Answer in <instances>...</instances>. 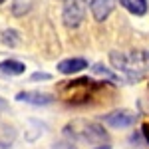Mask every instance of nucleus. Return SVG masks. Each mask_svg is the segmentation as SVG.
<instances>
[{"label":"nucleus","mask_w":149,"mask_h":149,"mask_svg":"<svg viewBox=\"0 0 149 149\" xmlns=\"http://www.w3.org/2000/svg\"><path fill=\"white\" fill-rule=\"evenodd\" d=\"M2 42L8 44V46H14V44H18V34H16L14 30H6V32L2 34Z\"/></svg>","instance_id":"9d476101"},{"label":"nucleus","mask_w":149,"mask_h":149,"mask_svg":"<svg viewBox=\"0 0 149 149\" xmlns=\"http://www.w3.org/2000/svg\"><path fill=\"white\" fill-rule=\"evenodd\" d=\"M62 16H64V24L68 28L80 26L86 16V0H66Z\"/></svg>","instance_id":"7ed1b4c3"},{"label":"nucleus","mask_w":149,"mask_h":149,"mask_svg":"<svg viewBox=\"0 0 149 149\" xmlns=\"http://www.w3.org/2000/svg\"><path fill=\"white\" fill-rule=\"evenodd\" d=\"M2 2H4V0H0V4H2Z\"/></svg>","instance_id":"dca6fc26"},{"label":"nucleus","mask_w":149,"mask_h":149,"mask_svg":"<svg viewBox=\"0 0 149 149\" xmlns=\"http://www.w3.org/2000/svg\"><path fill=\"white\" fill-rule=\"evenodd\" d=\"M18 102H26L32 103V105H48V103L54 102V95L50 93H40V92H20L16 95Z\"/></svg>","instance_id":"423d86ee"},{"label":"nucleus","mask_w":149,"mask_h":149,"mask_svg":"<svg viewBox=\"0 0 149 149\" xmlns=\"http://www.w3.org/2000/svg\"><path fill=\"white\" fill-rule=\"evenodd\" d=\"M97 149H109V145L105 143V145H100V147H97Z\"/></svg>","instance_id":"4468645a"},{"label":"nucleus","mask_w":149,"mask_h":149,"mask_svg":"<svg viewBox=\"0 0 149 149\" xmlns=\"http://www.w3.org/2000/svg\"><path fill=\"white\" fill-rule=\"evenodd\" d=\"M119 4L135 16H143L147 12V0H119Z\"/></svg>","instance_id":"1a4fd4ad"},{"label":"nucleus","mask_w":149,"mask_h":149,"mask_svg":"<svg viewBox=\"0 0 149 149\" xmlns=\"http://www.w3.org/2000/svg\"><path fill=\"white\" fill-rule=\"evenodd\" d=\"M32 80H50V74H40V72H36V74H32Z\"/></svg>","instance_id":"f8f14e48"},{"label":"nucleus","mask_w":149,"mask_h":149,"mask_svg":"<svg viewBox=\"0 0 149 149\" xmlns=\"http://www.w3.org/2000/svg\"><path fill=\"white\" fill-rule=\"evenodd\" d=\"M93 72H95V74H102V76H105V78H109V80H117V78H115V74H111L109 70H105L103 66H100V64H97V66H93Z\"/></svg>","instance_id":"9b49d317"},{"label":"nucleus","mask_w":149,"mask_h":149,"mask_svg":"<svg viewBox=\"0 0 149 149\" xmlns=\"http://www.w3.org/2000/svg\"><path fill=\"white\" fill-rule=\"evenodd\" d=\"M135 119H137V115L129 109H115L111 113L103 115V121L109 127H129L135 123Z\"/></svg>","instance_id":"20e7f679"},{"label":"nucleus","mask_w":149,"mask_h":149,"mask_svg":"<svg viewBox=\"0 0 149 149\" xmlns=\"http://www.w3.org/2000/svg\"><path fill=\"white\" fill-rule=\"evenodd\" d=\"M24 70H26V66L18 60H4L0 64V74H4V76H20V74H24Z\"/></svg>","instance_id":"6e6552de"},{"label":"nucleus","mask_w":149,"mask_h":149,"mask_svg":"<svg viewBox=\"0 0 149 149\" xmlns=\"http://www.w3.org/2000/svg\"><path fill=\"white\" fill-rule=\"evenodd\" d=\"M64 135L68 139H72L74 143H93V145H100V143H107L109 135L102 125L88 121V119H74L72 123L64 127Z\"/></svg>","instance_id":"f03ea898"},{"label":"nucleus","mask_w":149,"mask_h":149,"mask_svg":"<svg viewBox=\"0 0 149 149\" xmlns=\"http://www.w3.org/2000/svg\"><path fill=\"white\" fill-rule=\"evenodd\" d=\"M141 131H143V137L147 139V143H149V121L143 125V129H141Z\"/></svg>","instance_id":"ddd939ff"},{"label":"nucleus","mask_w":149,"mask_h":149,"mask_svg":"<svg viewBox=\"0 0 149 149\" xmlns=\"http://www.w3.org/2000/svg\"><path fill=\"white\" fill-rule=\"evenodd\" d=\"M4 105H6V103H4V102H2V100H0V107H4Z\"/></svg>","instance_id":"2eb2a0df"},{"label":"nucleus","mask_w":149,"mask_h":149,"mask_svg":"<svg viewBox=\"0 0 149 149\" xmlns=\"http://www.w3.org/2000/svg\"><path fill=\"white\" fill-rule=\"evenodd\" d=\"M88 68V62L84 60V58H70V60H62L60 64H58V70H60V74H76V72H80V70Z\"/></svg>","instance_id":"0eeeda50"},{"label":"nucleus","mask_w":149,"mask_h":149,"mask_svg":"<svg viewBox=\"0 0 149 149\" xmlns=\"http://www.w3.org/2000/svg\"><path fill=\"white\" fill-rule=\"evenodd\" d=\"M113 8H115V0H92L90 2V10H92L93 18L97 22H103L111 14Z\"/></svg>","instance_id":"39448f33"},{"label":"nucleus","mask_w":149,"mask_h":149,"mask_svg":"<svg viewBox=\"0 0 149 149\" xmlns=\"http://www.w3.org/2000/svg\"><path fill=\"white\" fill-rule=\"evenodd\" d=\"M109 62L117 72L125 74L129 80L137 81L149 72V52L133 50V52H111Z\"/></svg>","instance_id":"f257e3e1"}]
</instances>
